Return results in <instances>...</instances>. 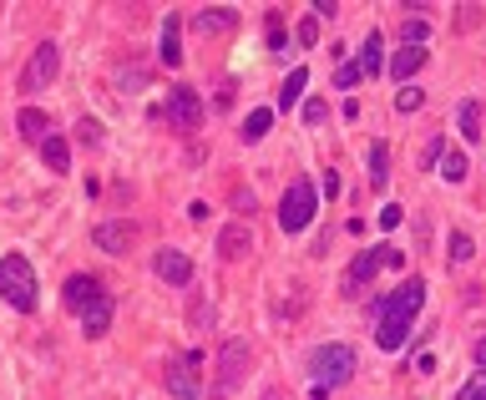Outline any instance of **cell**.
<instances>
[{
	"instance_id": "cell-1",
	"label": "cell",
	"mask_w": 486,
	"mask_h": 400,
	"mask_svg": "<svg viewBox=\"0 0 486 400\" xmlns=\"http://www.w3.org/2000/svg\"><path fill=\"white\" fill-rule=\"evenodd\" d=\"M421 304H425V279H406V284H395V294L375 299L370 304V320H375V345L385 354L406 350L410 329L421 320Z\"/></svg>"
},
{
	"instance_id": "cell-12",
	"label": "cell",
	"mask_w": 486,
	"mask_h": 400,
	"mask_svg": "<svg viewBox=\"0 0 486 400\" xmlns=\"http://www.w3.org/2000/svg\"><path fill=\"white\" fill-rule=\"evenodd\" d=\"M16 127H21V138L31 142V147H41L46 138H56L51 127H56V117H51L46 107H21L16 112Z\"/></svg>"
},
{
	"instance_id": "cell-33",
	"label": "cell",
	"mask_w": 486,
	"mask_h": 400,
	"mask_svg": "<svg viewBox=\"0 0 486 400\" xmlns=\"http://www.w3.org/2000/svg\"><path fill=\"white\" fill-rule=\"evenodd\" d=\"M289 41H294V36H284V26H279V21H268V51H284Z\"/></svg>"
},
{
	"instance_id": "cell-30",
	"label": "cell",
	"mask_w": 486,
	"mask_h": 400,
	"mask_svg": "<svg viewBox=\"0 0 486 400\" xmlns=\"http://www.w3.org/2000/svg\"><path fill=\"white\" fill-rule=\"evenodd\" d=\"M188 324H193V329H213V304H208V299H198V304L188 309Z\"/></svg>"
},
{
	"instance_id": "cell-35",
	"label": "cell",
	"mask_w": 486,
	"mask_h": 400,
	"mask_svg": "<svg viewBox=\"0 0 486 400\" xmlns=\"http://www.w3.org/2000/svg\"><path fill=\"white\" fill-rule=\"evenodd\" d=\"M77 138H81V142H92V147H96V142H102V127L81 117V122H77Z\"/></svg>"
},
{
	"instance_id": "cell-34",
	"label": "cell",
	"mask_w": 486,
	"mask_h": 400,
	"mask_svg": "<svg viewBox=\"0 0 486 400\" xmlns=\"http://www.w3.org/2000/svg\"><path fill=\"white\" fill-rule=\"evenodd\" d=\"M325 117H330V107H325V102H304V122H309V127H319Z\"/></svg>"
},
{
	"instance_id": "cell-32",
	"label": "cell",
	"mask_w": 486,
	"mask_h": 400,
	"mask_svg": "<svg viewBox=\"0 0 486 400\" xmlns=\"http://www.w3.org/2000/svg\"><path fill=\"white\" fill-rule=\"evenodd\" d=\"M360 66H355V62H345V66H340V71H334V87H340V92H350V87H360Z\"/></svg>"
},
{
	"instance_id": "cell-14",
	"label": "cell",
	"mask_w": 486,
	"mask_h": 400,
	"mask_svg": "<svg viewBox=\"0 0 486 400\" xmlns=\"http://www.w3.org/2000/svg\"><path fill=\"white\" fill-rule=\"evenodd\" d=\"M193 26L203 36H228L238 26V11H228V5H203V11L193 16Z\"/></svg>"
},
{
	"instance_id": "cell-10",
	"label": "cell",
	"mask_w": 486,
	"mask_h": 400,
	"mask_svg": "<svg viewBox=\"0 0 486 400\" xmlns=\"http://www.w3.org/2000/svg\"><path fill=\"white\" fill-rule=\"evenodd\" d=\"M56 71H62V51L51 46V41H41V46L31 51L26 71H21V92H46L51 81H56Z\"/></svg>"
},
{
	"instance_id": "cell-25",
	"label": "cell",
	"mask_w": 486,
	"mask_h": 400,
	"mask_svg": "<svg viewBox=\"0 0 486 400\" xmlns=\"http://www.w3.org/2000/svg\"><path fill=\"white\" fill-rule=\"evenodd\" d=\"M421 107H425L421 87H400V92H395V112H400V117H406V112H421Z\"/></svg>"
},
{
	"instance_id": "cell-8",
	"label": "cell",
	"mask_w": 486,
	"mask_h": 400,
	"mask_svg": "<svg viewBox=\"0 0 486 400\" xmlns=\"http://www.w3.org/2000/svg\"><path fill=\"white\" fill-rule=\"evenodd\" d=\"M249 375V345L243 339H223L218 350V380H213V400H228L238 390V380Z\"/></svg>"
},
{
	"instance_id": "cell-3",
	"label": "cell",
	"mask_w": 486,
	"mask_h": 400,
	"mask_svg": "<svg viewBox=\"0 0 486 400\" xmlns=\"http://www.w3.org/2000/svg\"><path fill=\"white\" fill-rule=\"evenodd\" d=\"M0 299L11 309H21V314H36L41 289H36V269H31L26 254H5V259H0Z\"/></svg>"
},
{
	"instance_id": "cell-18",
	"label": "cell",
	"mask_w": 486,
	"mask_h": 400,
	"mask_svg": "<svg viewBox=\"0 0 486 400\" xmlns=\"http://www.w3.org/2000/svg\"><path fill=\"white\" fill-rule=\"evenodd\" d=\"M355 66H360V77H375L380 66H385V51H380V31L365 36V46H360V56H355Z\"/></svg>"
},
{
	"instance_id": "cell-9",
	"label": "cell",
	"mask_w": 486,
	"mask_h": 400,
	"mask_svg": "<svg viewBox=\"0 0 486 400\" xmlns=\"http://www.w3.org/2000/svg\"><path fill=\"white\" fill-rule=\"evenodd\" d=\"M157 112H162V122H173L177 132H193V127L203 122V96L193 92L188 81H177L173 92H168V102H162Z\"/></svg>"
},
{
	"instance_id": "cell-19",
	"label": "cell",
	"mask_w": 486,
	"mask_h": 400,
	"mask_svg": "<svg viewBox=\"0 0 486 400\" xmlns=\"http://www.w3.org/2000/svg\"><path fill=\"white\" fill-rule=\"evenodd\" d=\"M456 122H461V138L466 142H482V102H461V107H456Z\"/></svg>"
},
{
	"instance_id": "cell-17",
	"label": "cell",
	"mask_w": 486,
	"mask_h": 400,
	"mask_svg": "<svg viewBox=\"0 0 486 400\" xmlns=\"http://www.w3.org/2000/svg\"><path fill=\"white\" fill-rule=\"evenodd\" d=\"M304 87H309V66H294L289 77H284V87H279V112H289L304 96Z\"/></svg>"
},
{
	"instance_id": "cell-20",
	"label": "cell",
	"mask_w": 486,
	"mask_h": 400,
	"mask_svg": "<svg viewBox=\"0 0 486 400\" xmlns=\"http://www.w3.org/2000/svg\"><path fill=\"white\" fill-rule=\"evenodd\" d=\"M385 178H391V142L375 138V142H370V183L385 188Z\"/></svg>"
},
{
	"instance_id": "cell-2",
	"label": "cell",
	"mask_w": 486,
	"mask_h": 400,
	"mask_svg": "<svg viewBox=\"0 0 486 400\" xmlns=\"http://www.w3.org/2000/svg\"><path fill=\"white\" fill-rule=\"evenodd\" d=\"M62 304L81 320V335L86 339H102L111 329V314H117V299L107 294V284L96 274H71L62 284Z\"/></svg>"
},
{
	"instance_id": "cell-23",
	"label": "cell",
	"mask_w": 486,
	"mask_h": 400,
	"mask_svg": "<svg viewBox=\"0 0 486 400\" xmlns=\"http://www.w3.org/2000/svg\"><path fill=\"white\" fill-rule=\"evenodd\" d=\"M41 157H46L51 172H71V147H66L62 138H46V142H41Z\"/></svg>"
},
{
	"instance_id": "cell-7",
	"label": "cell",
	"mask_w": 486,
	"mask_h": 400,
	"mask_svg": "<svg viewBox=\"0 0 486 400\" xmlns=\"http://www.w3.org/2000/svg\"><path fill=\"white\" fill-rule=\"evenodd\" d=\"M385 263H391V269H406V254H395L391 244H375L370 254H360V259L350 263V269H345V294H350V299H360V294L370 289V279H375Z\"/></svg>"
},
{
	"instance_id": "cell-15",
	"label": "cell",
	"mask_w": 486,
	"mask_h": 400,
	"mask_svg": "<svg viewBox=\"0 0 486 400\" xmlns=\"http://www.w3.org/2000/svg\"><path fill=\"white\" fill-rule=\"evenodd\" d=\"M177 31H183V16H168V26H162V41H157V56H162V66H183V41H177Z\"/></svg>"
},
{
	"instance_id": "cell-11",
	"label": "cell",
	"mask_w": 486,
	"mask_h": 400,
	"mask_svg": "<svg viewBox=\"0 0 486 400\" xmlns=\"http://www.w3.org/2000/svg\"><path fill=\"white\" fill-rule=\"evenodd\" d=\"M152 274L162 284H173V289H188L193 284V259L188 254H177V248H157L152 254Z\"/></svg>"
},
{
	"instance_id": "cell-39",
	"label": "cell",
	"mask_w": 486,
	"mask_h": 400,
	"mask_svg": "<svg viewBox=\"0 0 486 400\" xmlns=\"http://www.w3.org/2000/svg\"><path fill=\"white\" fill-rule=\"evenodd\" d=\"M476 370H486V335L476 339Z\"/></svg>"
},
{
	"instance_id": "cell-13",
	"label": "cell",
	"mask_w": 486,
	"mask_h": 400,
	"mask_svg": "<svg viewBox=\"0 0 486 400\" xmlns=\"http://www.w3.org/2000/svg\"><path fill=\"white\" fill-rule=\"evenodd\" d=\"M132 238H137L132 223H96V229H92V244L102 248V254H127Z\"/></svg>"
},
{
	"instance_id": "cell-36",
	"label": "cell",
	"mask_w": 486,
	"mask_h": 400,
	"mask_svg": "<svg viewBox=\"0 0 486 400\" xmlns=\"http://www.w3.org/2000/svg\"><path fill=\"white\" fill-rule=\"evenodd\" d=\"M380 229H385V233H391V229H400V208H395V203L385 208V213H380Z\"/></svg>"
},
{
	"instance_id": "cell-16",
	"label": "cell",
	"mask_w": 486,
	"mask_h": 400,
	"mask_svg": "<svg viewBox=\"0 0 486 400\" xmlns=\"http://www.w3.org/2000/svg\"><path fill=\"white\" fill-rule=\"evenodd\" d=\"M421 66H425V46H400V51L391 56V77L406 87V77H416Z\"/></svg>"
},
{
	"instance_id": "cell-40",
	"label": "cell",
	"mask_w": 486,
	"mask_h": 400,
	"mask_svg": "<svg viewBox=\"0 0 486 400\" xmlns=\"http://www.w3.org/2000/svg\"><path fill=\"white\" fill-rule=\"evenodd\" d=\"M482 400H486V396H482Z\"/></svg>"
},
{
	"instance_id": "cell-38",
	"label": "cell",
	"mask_w": 486,
	"mask_h": 400,
	"mask_svg": "<svg viewBox=\"0 0 486 400\" xmlns=\"http://www.w3.org/2000/svg\"><path fill=\"white\" fill-rule=\"evenodd\" d=\"M234 208H243V213H253V193H249V188H238V193H234Z\"/></svg>"
},
{
	"instance_id": "cell-27",
	"label": "cell",
	"mask_w": 486,
	"mask_h": 400,
	"mask_svg": "<svg viewBox=\"0 0 486 400\" xmlns=\"http://www.w3.org/2000/svg\"><path fill=\"white\" fill-rule=\"evenodd\" d=\"M476 259V244H471V233H451V263H471Z\"/></svg>"
},
{
	"instance_id": "cell-37",
	"label": "cell",
	"mask_w": 486,
	"mask_h": 400,
	"mask_svg": "<svg viewBox=\"0 0 486 400\" xmlns=\"http://www.w3.org/2000/svg\"><path fill=\"white\" fill-rule=\"evenodd\" d=\"M319 193H325V198H334V193H340V172H325V183H319Z\"/></svg>"
},
{
	"instance_id": "cell-28",
	"label": "cell",
	"mask_w": 486,
	"mask_h": 400,
	"mask_svg": "<svg viewBox=\"0 0 486 400\" xmlns=\"http://www.w3.org/2000/svg\"><path fill=\"white\" fill-rule=\"evenodd\" d=\"M431 41V26L425 21H406V31H400V46H425Z\"/></svg>"
},
{
	"instance_id": "cell-31",
	"label": "cell",
	"mask_w": 486,
	"mask_h": 400,
	"mask_svg": "<svg viewBox=\"0 0 486 400\" xmlns=\"http://www.w3.org/2000/svg\"><path fill=\"white\" fill-rule=\"evenodd\" d=\"M482 396H486V370H476V375L456 390V400H482Z\"/></svg>"
},
{
	"instance_id": "cell-26",
	"label": "cell",
	"mask_w": 486,
	"mask_h": 400,
	"mask_svg": "<svg viewBox=\"0 0 486 400\" xmlns=\"http://www.w3.org/2000/svg\"><path fill=\"white\" fill-rule=\"evenodd\" d=\"M147 66H127L122 77H117V92H142V87H147Z\"/></svg>"
},
{
	"instance_id": "cell-4",
	"label": "cell",
	"mask_w": 486,
	"mask_h": 400,
	"mask_svg": "<svg viewBox=\"0 0 486 400\" xmlns=\"http://www.w3.org/2000/svg\"><path fill=\"white\" fill-rule=\"evenodd\" d=\"M355 345H345V339H330V345H319V350L309 354V370H314V385L319 390H334V385L355 380Z\"/></svg>"
},
{
	"instance_id": "cell-24",
	"label": "cell",
	"mask_w": 486,
	"mask_h": 400,
	"mask_svg": "<svg viewBox=\"0 0 486 400\" xmlns=\"http://www.w3.org/2000/svg\"><path fill=\"white\" fill-rule=\"evenodd\" d=\"M441 172H446V183H461L466 178V153L461 147H441Z\"/></svg>"
},
{
	"instance_id": "cell-5",
	"label": "cell",
	"mask_w": 486,
	"mask_h": 400,
	"mask_svg": "<svg viewBox=\"0 0 486 400\" xmlns=\"http://www.w3.org/2000/svg\"><path fill=\"white\" fill-rule=\"evenodd\" d=\"M314 213H319V183L294 178L289 193H284V203H279V229L284 233H304L314 223Z\"/></svg>"
},
{
	"instance_id": "cell-6",
	"label": "cell",
	"mask_w": 486,
	"mask_h": 400,
	"mask_svg": "<svg viewBox=\"0 0 486 400\" xmlns=\"http://www.w3.org/2000/svg\"><path fill=\"white\" fill-rule=\"evenodd\" d=\"M203 350H183L173 354L168 365H162V385H168V396L173 400H203V385H198V375H203Z\"/></svg>"
},
{
	"instance_id": "cell-29",
	"label": "cell",
	"mask_w": 486,
	"mask_h": 400,
	"mask_svg": "<svg viewBox=\"0 0 486 400\" xmlns=\"http://www.w3.org/2000/svg\"><path fill=\"white\" fill-rule=\"evenodd\" d=\"M294 41H299V46H314V41H319V16H314V11L294 26Z\"/></svg>"
},
{
	"instance_id": "cell-21",
	"label": "cell",
	"mask_w": 486,
	"mask_h": 400,
	"mask_svg": "<svg viewBox=\"0 0 486 400\" xmlns=\"http://www.w3.org/2000/svg\"><path fill=\"white\" fill-rule=\"evenodd\" d=\"M218 254H223L228 263L243 259V254H249V229H238V223H234V229H223V233H218Z\"/></svg>"
},
{
	"instance_id": "cell-22",
	"label": "cell",
	"mask_w": 486,
	"mask_h": 400,
	"mask_svg": "<svg viewBox=\"0 0 486 400\" xmlns=\"http://www.w3.org/2000/svg\"><path fill=\"white\" fill-rule=\"evenodd\" d=\"M268 127H274V112H268V107H253L249 117H243V127H238V138H243V142H259V138H268Z\"/></svg>"
}]
</instances>
